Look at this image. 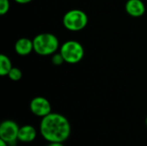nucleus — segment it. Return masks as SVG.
I'll return each mask as SVG.
<instances>
[{"instance_id":"1","label":"nucleus","mask_w":147,"mask_h":146,"mask_svg":"<svg viewBox=\"0 0 147 146\" xmlns=\"http://www.w3.org/2000/svg\"><path fill=\"white\" fill-rule=\"evenodd\" d=\"M40 133L48 143H64L71 135V126L65 116L58 113H51L41 118Z\"/></svg>"},{"instance_id":"2","label":"nucleus","mask_w":147,"mask_h":146,"mask_svg":"<svg viewBox=\"0 0 147 146\" xmlns=\"http://www.w3.org/2000/svg\"><path fill=\"white\" fill-rule=\"evenodd\" d=\"M34 51L41 56L54 54L59 46L58 38L51 33H42L37 34L34 40Z\"/></svg>"},{"instance_id":"3","label":"nucleus","mask_w":147,"mask_h":146,"mask_svg":"<svg viewBox=\"0 0 147 146\" xmlns=\"http://www.w3.org/2000/svg\"><path fill=\"white\" fill-rule=\"evenodd\" d=\"M63 24L64 27L69 31H81L88 24V15L81 9H71L64 15Z\"/></svg>"},{"instance_id":"4","label":"nucleus","mask_w":147,"mask_h":146,"mask_svg":"<svg viewBox=\"0 0 147 146\" xmlns=\"http://www.w3.org/2000/svg\"><path fill=\"white\" fill-rule=\"evenodd\" d=\"M61 53L65 63L77 64L80 62L84 56V49L82 44L77 40H67L60 46Z\"/></svg>"},{"instance_id":"5","label":"nucleus","mask_w":147,"mask_h":146,"mask_svg":"<svg viewBox=\"0 0 147 146\" xmlns=\"http://www.w3.org/2000/svg\"><path fill=\"white\" fill-rule=\"evenodd\" d=\"M20 126L17 123L11 120H3L0 124V139L5 141L9 145H12L18 140V133Z\"/></svg>"},{"instance_id":"6","label":"nucleus","mask_w":147,"mask_h":146,"mask_svg":"<svg viewBox=\"0 0 147 146\" xmlns=\"http://www.w3.org/2000/svg\"><path fill=\"white\" fill-rule=\"evenodd\" d=\"M31 113L40 118H43L52 113L50 102L42 96H36L32 99L29 104Z\"/></svg>"},{"instance_id":"7","label":"nucleus","mask_w":147,"mask_h":146,"mask_svg":"<svg viewBox=\"0 0 147 146\" xmlns=\"http://www.w3.org/2000/svg\"><path fill=\"white\" fill-rule=\"evenodd\" d=\"M125 9L127 13L133 17H140L146 12V5L142 0H127Z\"/></svg>"},{"instance_id":"8","label":"nucleus","mask_w":147,"mask_h":146,"mask_svg":"<svg viewBox=\"0 0 147 146\" xmlns=\"http://www.w3.org/2000/svg\"><path fill=\"white\" fill-rule=\"evenodd\" d=\"M37 137L36 129L31 125H24L20 127L18 133V140L22 143H32Z\"/></svg>"},{"instance_id":"9","label":"nucleus","mask_w":147,"mask_h":146,"mask_svg":"<svg viewBox=\"0 0 147 146\" xmlns=\"http://www.w3.org/2000/svg\"><path fill=\"white\" fill-rule=\"evenodd\" d=\"M15 51L18 55L26 56L34 51L33 40L28 38H21L15 43Z\"/></svg>"},{"instance_id":"10","label":"nucleus","mask_w":147,"mask_h":146,"mask_svg":"<svg viewBox=\"0 0 147 146\" xmlns=\"http://www.w3.org/2000/svg\"><path fill=\"white\" fill-rule=\"evenodd\" d=\"M12 64L9 58L4 54L0 55V75L7 76L9 71L12 69Z\"/></svg>"},{"instance_id":"11","label":"nucleus","mask_w":147,"mask_h":146,"mask_svg":"<svg viewBox=\"0 0 147 146\" xmlns=\"http://www.w3.org/2000/svg\"><path fill=\"white\" fill-rule=\"evenodd\" d=\"M9 77V78L12 81H19L22 77V71L17 68V67H12V69L9 71V72L8 73L7 75Z\"/></svg>"},{"instance_id":"12","label":"nucleus","mask_w":147,"mask_h":146,"mask_svg":"<svg viewBox=\"0 0 147 146\" xmlns=\"http://www.w3.org/2000/svg\"><path fill=\"white\" fill-rule=\"evenodd\" d=\"M9 9V0H0V15H5Z\"/></svg>"},{"instance_id":"13","label":"nucleus","mask_w":147,"mask_h":146,"mask_svg":"<svg viewBox=\"0 0 147 146\" xmlns=\"http://www.w3.org/2000/svg\"><path fill=\"white\" fill-rule=\"evenodd\" d=\"M64 62H65V60H64V59H63V57H62L60 52H59V53L55 52L54 54H53L52 63L53 65H61Z\"/></svg>"},{"instance_id":"14","label":"nucleus","mask_w":147,"mask_h":146,"mask_svg":"<svg viewBox=\"0 0 147 146\" xmlns=\"http://www.w3.org/2000/svg\"><path fill=\"white\" fill-rule=\"evenodd\" d=\"M47 146H65L63 143H59V142H52V143H48V145Z\"/></svg>"},{"instance_id":"15","label":"nucleus","mask_w":147,"mask_h":146,"mask_svg":"<svg viewBox=\"0 0 147 146\" xmlns=\"http://www.w3.org/2000/svg\"><path fill=\"white\" fill-rule=\"evenodd\" d=\"M14 1H16L17 3H20V4H25V3H30L32 0H14Z\"/></svg>"},{"instance_id":"16","label":"nucleus","mask_w":147,"mask_h":146,"mask_svg":"<svg viewBox=\"0 0 147 146\" xmlns=\"http://www.w3.org/2000/svg\"><path fill=\"white\" fill-rule=\"evenodd\" d=\"M0 146H9V144H8V143H6L5 141H3V140L0 139Z\"/></svg>"},{"instance_id":"17","label":"nucleus","mask_w":147,"mask_h":146,"mask_svg":"<svg viewBox=\"0 0 147 146\" xmlns=\"http://www.w3.org/2000/svg\"><path fill=\"white\" fill-rule=\"evenodd\" d=\"M146 126H147V116H146Z\"/></svg>"},{"instance_id":"18","label":"nucleus","mask_w":147,"mask_h":146,"mask_svg":"<svg viewBox=\"0 0 147 146\" xmlns=\"http://www.w3.org/2000/svg\"><path fill=\"white\" fill-rule=\"evenodd\" d=\"M146 1H147V0H146Z\"/></svg>"}]
</instances>
